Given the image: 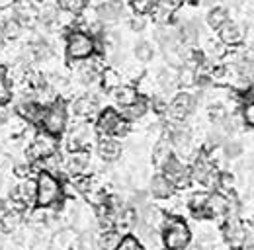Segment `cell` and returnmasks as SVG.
Returning <instances> with one entry per match:
<instances>
[{
	"label": "cell",
	"instance_id": "obj_21",
	"mask_svg": "<svg viewBox=\"0 0 254 250\" xmlns=\"http://www.w3.org/2000/svg\"><path fill=\"white\" fill-rule=\"evenodd\" d=\"M170 145L172 149L176 151H190V145H191V131L186 127V125H178L170 131Z\"/></svg>",
	"mask_w": 254,
	"mask_h": 250
},
{
	"label": "cell",
	"instance_id": "obj_38",
	"mask_svg": "<svg viewBox=\"0 0 254 250\" xmlns=\"http://www.w3.org/2000/svg\"><path fill=\"white\" fill-rule=\"evenodd\" d=\"M207 197H209V193H193V195L190 197V207L197 213V215H201V211H203V207H205Z\"/></svg>",
	"mask_w": 254,
	"mask_h": 250
},
{
	"label": "cell",
	"instance_id": "obj_8",
	"mask_svg": "<svg viewBox=\"0 0 254 250\" xmlns=\"http://www.w3.org/2000/svg\"><path fill=\"white\" fill-rule=\"evenodd\" d=\"M195 106H197V98H195V96H191V94H188V92H180V94H176V96L172 98V102L166 106V112H168V116H170L172 120L184 122L188 116L193 114Z\"/></svg>",
	"mask_w": 254,
	"mask_h": 250
},
{
	"label": "cell",
	"instance_id": "obj_13",
	"mask_svg": "<svg viewBox=\"0 0 254 250\" xmlns=\"http://www.w3.org/2000/svg\"><path fill=\"white\" fill-rule=\"evenodd\" d=\"M98 131L96 127H92L90 124H80L76 125L70 135H68V149L70 151H78V149H86L92 141L96 139Z\"/></svg>",
	"mask_w": 254,
	"mask_h": 250
},
{
	"label": "cell",
	"instance_id": "obj_18",
	"mask_svg": "<svg viewBox=\"0 0 254 250\" xmlns=\"http://www.w3.org/2000/svg\"><path fill=\"white\" fill-rule=\"evenodd\" d=\"M98 156L104 162H116L122 156V143L116 137L106 135L102 141H98Z\"/></svg>",
	"mask_w": 254,
	"mask_h": 250
},
{
	"label": "cell",
	"instance_id": "obj_31",
	"mask_svg": "<svg viewBox=\"0 0 254 250\" xmlns=\"http://www.w3.org/2000/svg\"><path fill=\"white\" fill-rule=\"evenodd\" d=\"M120 241H122V233L116 231V229H112V231H104L96 239V245H98L100 250H116L118 245H120Z\"/></svg>",
	"mask_w": 254,
	"mask_h": 250
},
{
	"label": "cell",
	"instance_id": "obj_44",
	"mask_svg": "<svg viewBox=\"0 0 254 250\" xmlns=\"http://www.w3.org/2000/svg\"><path fill=\"white\" fill-rule=\"evenodd\" d=\"M129 2H131V0H129Z\"/></svg>",
	"mask_w": 254,
	"mask_h": 250
},
{
	"label": "cell",
	"instance_id": "obj_9",
	"mask_svg": "<svg viewBox=\"0 0 254 250\" xmlns=\"http://www.w3.org/2000/svg\"><path fill=\"white\" fill-rule=\"evenodd\" d=\"M162 170V174L170 180V184L174 188H182V186H188L190 184V168L182 162V160H178L176 156H170L168 158V162L160 168Z\"/></svg>",
	"mask_w": 254,
	"mask_h": 250
},
{
	"label": "cell",
	"instance_id": "obj_24",
	"mask_svg": "<svg viewBox=\"0 0 254 250\" xmlns=\"http://www.w3.org/2000/svg\"><path fill=\"white\" fill-rule=\"evenodd\" d=\"M149 191H151V195H155L159 199H166V197H170L174 193V186L170 184V180L164 174H157V176L151 178Z\"/></svg>",
	"mask_w": 254,
	"mask_h": 250
},
{
	"label": "cell",
	"instance_id": "obj_20",
	"mask_svg": "<svg viewBox=\"0 0 254 250\" xmlns=\"http://www.w3.org/2000/svg\"><path fill=\"white\" fill-rule=\"evenodd\" d=\"M223 235H225V239H227L233 247H241L249 233H247L243 221H239L237 217H231L225 223V227H223Z\"/></svg>",
	"mask_w": 254,
	"mask_h": 250
},
{
	"label": "cell",
	"instance_id": "obj_27",
	"mask_svg": "<svg viewBox=\"0 0 254 250\" xmlns=\"http://www.w3.org/2000/svg\"><path fill=\"white\" fill-rule=\"evenodd\" d=\"M22 223V215L16 209H4L0 213V229L4 233H14Z\"/></svg>",
	"mask_w": 254,
	"mask_h": 250
},
{
	"label": "cell",
	"instance_id": "obj_42",
	"mask_svg": "<svg viewBox=\"0 0 254 250\" xmlns=\"http://www.w3.org/2000/svg\"><path fill=\"white\" fill-rule=\"evenodd\" d=\"M180 2H191V0H180Z\"/></svg>",
	"mask_w": 254,
	"mask_h": 250
},
{
	"label": "cell",
	"instance_id": "obj_16",
	"mask_svg": "<svg viewBox=\"0 0 254 250\" xmlns=\"http://www.w3.org/2000/svg\"><path fill=\"white\" fill-rule=\"evenodd\" d=\"M190 178H193L195 182L203 184V186H211L213 182H217V176H215V168L209 160L205 158H197L193 162L190 170Z\"/></svg>",
	"mask_w": 254,
	"mask_h": 250
},
{
	"label": "cell",
	"instance_id": "obj_28",
	"mask_svg": "<svg viewBox=\"0 0 254 250\" xmlns=\"http://www.w3.org/2000/svg\"><path fill=\"white\" fill-rule=\"evenodd\" d=\"M229 20H231V18H229V10L223 8V6H213V8L207 12V18H205L207 26H209L213 31H217L223 24L229 22Z\"/></svg>",
	"mask_w": 254,
	"mask_h": 250
},
{
	"label": "cell",
	"instance_id": "obj_10",
	"mask_svg": "<svg viewBox=\"0 0 254 250\" xmlns=\"http://www.w3.org/2000/svg\"><path fill=\"white\" fill-rule=\"evenodd\" d=\"M155 41L159 43V47L168 53V51H174L178 47H182L180 39H178V31H176V26L172 22L168 24H157V30H155Z\"/></svg>",
	"mask_w": 254,
	"mask_h": 250
},
{
	"label": "cell",
	"instance_id": "obj_4",
	"mask_svg": "<svg viewBox=\"0 0 254 250\" xmlns=\"http://www.w3.org/2000/svg\"><path fill=\"white\" fill-rule=\"evenodd\" d=\"M96 20L102 28H114L129 18V10L124 0H104L94 8Z\"/></svg>",
	"mask_w": 254,
	"mask_h": 250
},
{
	"label": "cell",
	"instance_id": "obj_12",
	"mask_svg": "<svg viewBox=\"0 0 254 250\" xmlns=\"http://www.w3.org/2000/svg\"><path fill=\"white\" fill-rule=\"evenodd\" d=\"M70 110H72V116L88 122V120H94L96 116L100 114V104H98V98L92 94H86V96H80L76 98L72 104H70Z\"/></svg>",
	"mask_w": 254,
	"mask_h": 250
},
{
	"label": "cell",
	"instance_id": "obj_30",
	"mask_svg": "<svg viewBox=\"0 0 254 250\" xmlns=\"http://www.w3.org/2000/svg\"><path fill=\"white\" fill-rule=\"evenodd\" d=\"M170 156H172V145H170V141L168 139H160L159 143L155 145V149H153V162L159 168H162L168 162Z\"/></svg>",
	"mask_w": 254,
	"mask_h": 250
},
{
	"label": "cell",
	"instance_id": "obj_26",
	"mask_svg": "<svg viewBox=\"0 0 254 250\" xmlns=\"http://www.w3.org/2000/svg\"><path fill=\"white\" fill-rule=\"evenodd\" d=\"M35 180H22L18 186H16V197H18V201L20 203H24V205H28V203H33L35 201Z\"/></svg>",
	"mask_w": 254,
	"mask_h": 250
},
{
	"label": "cell",
	"instance_id": "obj_29",
	"mask_svg": "<svg viewBox=\"0 0 254 250\" xmlns=\"http://www.w3.org/2000/svg\"><path fill=\"white\" fill-rule=\"evenodd\" d=\"M155 53H157L155 45L151 41H147V39L137 41L135 47H133V55H135V59L139 62H151L155 59Z\"/></svg>",
	"mask_w": 254,
	"mask_h": 250
},
{
	"label": "cell",
	"instance_id": "obj_25",
	"mask_svg": "<svg viewBox=\"0 0 254 250\" xmlns=\"http://www.w3.org/2000/svg\"><path fill=\"white\" fill-rule=\"evenodd\" d=\"M124 112H122V116L126 118L127 122H137V120H141L147 112H149V102L145 100V98H137L133 104H129L126 108H122Z\"/></svg>",
	"mask_w": 254,
	"mask_h": 250
},
{
	"label": "cell",
	"instance_id": "obj_43",
	"mask_svg": "<svg viewBox=\"0 0 254 250\" xmlns=\"http://www.w3.org/2000/svg\"><path fill=\"white\" fill-rule=\"evenodd\" d=\"M235 250H241V249H235Z\"/></svg>",
	"mask_w": 254,
	"mask_h": 250
},
{
	"label": "cell",
	"instance_id": "obj_14",
	"mask_svg": "<svg viewBox=\"0 0 254 250\" xmlns=\"http://www.w3.org/2000/svg\"><path fill=\"white\" fill-rule=\"evenodd\" d=\"M229 211H231V201L225 195H221V193H209V197L205 201V207L201 211V217H225Z\"/></svg>",
	"mask_w": 254,
	"mask_h": 250
},
{
	"label": "cell",
	"instance_id": "obj_19",
	"mask_svg": "<svg viewBox=\"0 0 254 250\" xmlns=\"http://www.w3.org/2000/svg\"><path fill=\"white\" fill-rule=\"evenodd\" d=\"M217 35H219V41L225 43V45H231V47H235V45H241L243 41H245V31L241 30V26L239 24H235V22H225L221 28L217 30Z\"/></svg>",
	"mask_w": 254,
	"mask_h": 250
},
{
	"label": "cell",
	"instance_id": "obj_7",
	"mask_svg": "<svg viewBox=\"0 0 254 250\" xmlns=\"http://www.w3.org/2000/svg\"><path fill=\"white\" fill-rule=\"evenodd\" d=\"M28 153H30L32 160H41L45 156L59 153V137L53 133H47V131H37Z\"/></svg>",
	"mask_w": 254,
	"mask_h": 250
},
{
	"label": "cell",
	"instance_id": "obj_17",
	"mask_svg": "<svg viewBox=\"0 0 254 250\" xmlns=\"http://www.w3.org/2000/svg\"><path fill=\"white\" fill-rule=\"evenodd\" d=\"M90 166V153L88 149H78V151H70V155L66 158V170L72 176H82Z\"/></svg>",
	"mask_w": 254,
	"mask_h": 250
},
{
	"label": "cell",
	"instance_id": "obj_2",
	"mask_svg": "<svg viewBox=\"0 0 254 250\" xmlns=\"http://www.w3.org/2000/svg\"><path fill=\"white\" fill-rule=\"evenodd\" d=\"M64 51L70 61H84L96 53L94 37L86 30H68L66 41H64Z\"/></svg>",
	"mask_w": 254,
	"mask_h": 250
},
{
	"label": "cell",
	"instance_id": "obj_35",
	"mask_svg": "<svg viewBox=\"0 0 254 250\" xmlns=\"http://www.w3.org/2000/svg\"><path fill=\"white\" fill-rule=\"evenodd\" d=\"M221 149H223V155L227 158H239L243 155V143L237 141V139H225L221 143Z\"/></svg>",
	"mask_w": 254,
	"mask_h": 250
},
{
	"label": "cell",
	"instance_id": "obj_6",
	"mask_svg": "<svg viewBox=\"0 0 254 250\" xmlns=\"http://www.w3.org/2000/svg\"><path fill=\"white\" fill-rule=\"evenodd\" d=\"M66 108H64L63 102L55 100L51 102L49 106H45V112H43V118H41V127L43 131L47 133H53V135H61L66 127Z\"/></svg>",
	"mask_w": 254,
	"mask_h": 250
},
{
	"label": "cell",
	"instance_id": "obj_39",
	"mask_svg": "<svg viewBox=\"0 0 254 250\" xmlns=\"http://www.w3.org/2000/svg\"><path fill=\"white\" fill-rule=\"evenodd\" d=\"M127 20H129V28L133 31H143L147 28V20H145V16H141V14H133V16H129Z\"/></svg>",
	"mask_w": 254,
	"mask_h": 250
},
{
	"label": "cell",
	"instance_id": "obj_32",
	"mask_svg": "<svg viewBox=\"0 0 254 250\" xmlns=\"http://www.w3.org/2000/svg\"><path fill=\"white\" fill-rule=\"evenodd\" d=\"M0 31H2V35H4V39H18L20 35H22V31H24V26L16 20V18H6L4 22H2V26H0Z\"/></svg>",
	"mask_w": 254,
	"mask_h": 250
},
{
	"label": "cell",
	"instance_id": "obj_34",
	"mask_svg": "<svg viewBox=\"0 0 254 250\" xmlns=\"http://www.w3.org/2000/svg\"><path fill=\"white\" fill-rule=\"evenodd\" d=\"M100 78H102V84H104L106 90H112V88H116V86L122 84V76H120V72H118L116 68H106V70H102V72H100Z\"/></svg>",
	"mask_w": 254,
	"mask_h": 250
},
{
	"label": "cell",
	"instance_id": "obj_11",
	"mask_svg": "<svg viewBox=\"0 0 254 250\" xmlns=\"http://www.w3.org/2000/svg\"><path fill=\"white\" fill-rule=\"evenodd\" d=\"M37 2L39 0H12V18H16L24 28L33 24L37 20Z\"/></svg>",
	"mask_w": 254,
	"mask_h": 250
},
{
	"label": "cell",
	"instance_id": "obj_3",
	"mask_svg": "<svg viewBox=\"0 0 254 250\" xmlns=\"http://www.w3.org/2000/svg\"><path fill=\"white\" fill-rule=\"evenodd\" d=\"M191 233L188 225L180 219L164 221L162 225V245L166 250H184L190 245Z\"/></svg>",
	"mask_w": 254,
	"mask_h": 250
},
{
	"label": "cell",
	"instance_id": "obj_22",
	"mask_svg": "<svg viewBox=\"0 0 254 250\" xmlns=\"http://www.w3.org/2000/svg\"><path fill=\"white\" fill-rule=\"evenodd\" d=\"M112 92V100L120 106V108H126L129 104H133L141 94L137 88H133V86H127V84H120V86H116V88H112L110 90Z\"/></svg>",
	"mask_w": 254,
	"mask_h": 250
},
{
	"label": "cell",
	"instance_id": "obj_37",
	"mask_svg": "<svg viewBox=\"0 0 254 250\" xmlns=\"http://www.w3.org/2000/svg\"><path fill=\"white\" fill-rule=\"evenodd\" d=\"M116 250H145V247H143V243L137 237L126 235V237H122V241H120V245H118Z\"/></svg>",
	"mask_w": 254,
	"mask_h": 250
},
{
	"label": "cell",
	"instance_id": "obj_33",
	"mask_svg": "<svg viewBox=\"0 0 254 250\" xmlns=\"http://www.w3.org/2000/svg\"><path fill=\"white\" fill-rule=\"evenodd\" d=\"M57 4H59L61 12L72 14V16H80V12L88 6L86 0H57Z\"/></svg>",
	"mask_w": 254,
	"mask_h": 250
},
{
	"label": "cell",
	"instance_id": "obj_36",
	"mask_svg": "<svg viewBox=\"0 0 254 250\" xmlns=\"http://www.w3.org/2000/svg\"><path fill=\"white\" fill-rule=\"evenodd\" d=\"M157 2H159V0H131V10H133V14L147 16V14L155 8Z\"/></svg>",
	"mask_w": 254,
	"mask_h": 250
},
{
	"label": "cell",
	"instance_id": "obj_41",
	"mask_svg": "<svg viewBox=\"0 0 254 250\" xmlns=\"http://www.w3.org/2000/svg\"><path fill=\"white\" fill-rule=\"evenodd\" d=\"M16 174L22 176V178L30 176V164H18V166H16Z\"/></svg>",
	"mask_w": 254,
	"mask_h": 250
},
{
	"label": "cell",
	"instance_id": "obj_1",
	"mask_svg": "<svg viewBox=\"0 0 254 250\" xmlns=\"http://www.w3.org/2000/svg\"><path fill=\"white\" fill-rule=\"evenodd\" d=\"M35 205L37 207H53L55 203L61 201L63 197V184L55 174L49 172H39L35 180Z\"/></svg>",
	"mask_w": 254,
	"mask_h": 250
},
{
	"label": "cell",
	"instance_id": "obj_23",
	"mask_svg": "<svg viewBox=\"0 0 254 250\" xmlns=\"http://www.w3.org/2000/svg\"><path fill=\"white\" fill-rule=\"evenodd\" d=\"M157 84H159L160 90L164 92H170L178 86V68L176 66H162L159 72H157Z\"/></svg>",
	"mask_w": 254,
	"mask_h": 250
},
{
	"label": "cell",
	"instance_id": "obj_5",
	"mask_svg": "<svg viewBox=\"0 0 254 250\" xmlns=\"http://www.w3.org/2000/svg\"><path fill=\"white\" fill-rule=\"evenodd\" d=\"M96 131L100 135H110V137H124L129 131V122L126 118L112 110V108H106L98 114V122H96Z\"/></svg>",
	"mask_w": 254,
	"mask_h": 250
},
{
	"label": "cell",
	"instance_id": "obj_40",
	"mask_svg": "<svg viewBox=\"0 0 254 250\" xmlns=\"http://www.w3.org/2000/svg\"><path fill=\"white\" fill-rule=\"evenodd\" d=\"M243 120L249 127L254 125V104L253 102H245V108H243Z\"/></svg>",
	"mask_w": 254,
	"mask_h": 250
},
{
	"label": "cell",
	"instance_id": "obj_15",
	"mask_svg": "<svg viewBox=\"0 0 254 250\" xmlns=\"http://www.w3.org/2000/svg\"><path fill=\"white\" fill-rule=\"evenodd\" d=\"M16 112L22 120H26L28 124L39 125L41 124V118H43V112H45V106H41L37 100H22L18 106H16Z\"/></svg>",
	"mask_w": 254,
	"mask_h": 250
}]
</instances>
